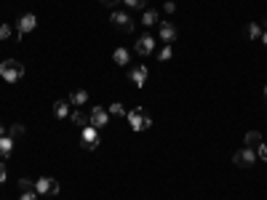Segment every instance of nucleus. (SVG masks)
<instances>
[{
    "instance_id": "6",
    "label": "nucleus",
    "mask_w": 267,
    "mask_h": 200,
    "mask_svg": "<svg viewBox=\"0 0 267 200\" xmlns=\"http://www.w3.org/2000/svg\"><path fill=\"white\" fill-rule=\"evenodd\" d=\"M134 51L139 54V56H150V54H153L155 51V38H153V35H139V38H136V43H134Z\"/></svg>"
},
{
    "instance_id": "14",
    "label": "nucleus",
    "mask_w": 267,
    "mask_h": 200,
    "mask_svg": "<svg viewBox=\"0 0 267 200\" xmlns=\"http://www.w3.org/2000/svg\"><path fill=\"white\" fill-rule=\"evenodd\" d=\"M86 102H88V91L80 88V91H72V93H69V104H75V107H83Z\"/></svg>"
},
{
    "instance_id": "26",
    "label": "nucleus",
    "mask_w": 267,
    "mask_h": 200,
    "mask_svg": "<svg viewBox=\"0 0 267 200\" xmlns=\"http://www.w3.org/2000/svg\"><path fill=\"white\" fill-rule=\"evenodd\" d=\"M6 38H11V27L8 24H0V40H6Z\"/></svg>"
},
{
    "instance_id": "30",
    "label": "nucleus",
    "mask_w": 267,
    "mask_h": 200,
    "mask_svg": "<svg viewBox=\"0 0 267 200\" xmlns=\"http://www.w3.org/2000/svg\"><path fill=\"white\" fill-rule=\"evenodd\" d=\"M163 11H166V14H174V11H177V3H166Z\"/></svg>"
},
{
    "instance_id": "12",
    "label": "nucleus",
    "mask_w": 267,
    "mask_h": 200,
    "mask_svg": "<svg viewBox=\"0 0 267 200\" xmlns=\"http://www.w3.org/2000/svg\"><path fill=\"white\" fill-rule=\"evenodd\" d=\"M14 144H16V139H11L8 134L0 136V160H6L11 152H14Z\"/></svg>"
},
{
    "instance_id": "13",
    "label": "nucleus",
    "mask_w": 267,
    "mask_h": 200,
    "mask_svg": "<svg viewBox=\"0 0 267 200\" xmlns=\"http://www.w3.org/2000/svg\"><path fill=\"white\" fill-rule=\"evenodd\" d=\"M72 112H69V99H59L54 104V117H59V120H64V117H69Z\"/></svg>"
},
{
    "instance_id": "22",
    "label": "nucleus",
    "mask_w": 267,
    "mask_h": 200,
    "mask_svg": "<svg viewBox=\"0 0 267 200\" xmlns=\"http://www.w3.org/2000/svg\"><path fill=\"white\" fill-rule=\"evenodd\" d=\"M171 56H174V48H171V45H166V48H160V54H158V62H168Z\"/></svg>"
},
{
    "instance_id": "19",
    "label": "nucleus",
    "mask_w": 267,
    "mask_h": 200,
    "mask_svg": "<svg viewBox=\"0 0 267 200\" xmlns=\"http://www.w3.org/2000/svg\"><path fill=\"white\" fill-rule=\"evenodd\" d=\"M25 134H27V128L21 126V123H11V126H8V136H11V139H21Z\"/></svg>"
},
{
    "instance_id": "28",
    "label": "nucleus",
    "mask_w": 267,
    "mask_h": 200,
    "mask_svg": "<svg viewBox=\"0 0 267 200\" xmlns=\"http://www.w3.org/2000/svg\"><path fill=\"white\" fill-rule=\"evenodd\" d=\"M257 158H262V160H267V144L262 142L259 147H257Z\"/></svg>"
},
{
    "instance_id": "11",
    "label": "nucleus",
    "mask_w": 267,
    "mask_h": 200,
    "mask_svg": "<svg viewBox=\"0 0 267 200\" xmlns=\"http://www.w3.org/2000/svg\"><path fill=\"white\" fill-rule=\"evenodd\" d=\"M147 75H150V72H147V67H144V64H136V67L129 69V78H131V83H134L136 88H142V86H144Z\"/></svg>"
},
{
    "instance_id": "15",
    "label": "nucleus",
    "mask_w": 267,
    "mask_h": 200,
    "mask_svg": "<svg viewBox=\"0 0 267 200\" xmlns=\"http://www.w3.org/2000/svg\"><path fill=\"white\" fill-rule=\"evenodd\" d=\"M262 24H257V21H249V24H246V38L249 40H259L262 38Z\"/></svg>"
},
{
    "instance_id": "23",
    "label": "nucleus",
    "mask_w": 267,
    "mask_h": 200,
    "mask_svg": "<svg viewBox=\"0 0 267 200\" xmlns=\"http://www.w3.org/2000/svg\"><path fill=\"white\" fill-rule=\"evenodd\" d=\"M19 187H21V192H30V190H35V182L32 179H19Z\"/></svg>"
},
{
    "instance_id": "4",
    "label": "nucleus",
    "mask_w": 267,
    "mask_h": 200,
    "mask_svg": "<svg viewBox=\"0 0 267 200\" xmlns=\"http://www.w3.org/2000/svg\"><path fill=\"white\" fill-rule=\"evenodd\" d=\"M257 160H259L257 158V149H251V147H240L233 155V163H235V166H240V168H251Z\"/></svg>"
},
{
    "instance_id": "31",
    "label": "nucleus",
    "mask_w": 267,
    "mask_h": 200,
    "mask_svg": "<svg viewBox=\"0 0 267 200\" xmlns=\"http://www.w3.org/2000/svg\"><path fill=\"white\" fill-rule=\"evenodd\" d=\"M6 134H8V131H6V126H3V123H0V136H6Z\"/></svg>"
},
{
    "instance_id": "8",
    "label": "nucleus",
    "mask_w": 267,
    "mask_h": 200,
    "mask_svg": "<svg viewBox=\"0 0 267 200\" xmlns=\"http://www.w3.org/2000/svg\"><path fill=\"white\" fill-rule=\"evenodd\" d=\"M35 24H38V19H35V14H21L19 21H16V40H21L27 32L35 30Z\"/></svg>"
},
{
    "instance_id": "3",
    "label": "nucleus",
    "mask_w": 267,
    "mask_h": 200,
    "mask_svg": "<svg viewBox=\"0 0 267 200\" xmlns=\"http://www.w3.org/2000/svg\"><path fill=\"white\" fill-rule=\"evenodd\" d=\"M99 128L94 126H83V131H80V147L83 149H96L99 147Z\"/></svg>"
},
{
    "instance_id": "33",
    "label": "nucleus",
    "mask_w": 267,
    "mask_h": 200,
    "mask_svg": "<svg viewBox=\"0 0 267 200\" xmlns=\"http://www.w3.org/2000/svg\"><path fill=\"white\" fill-rule=\"evenodd\" d=\"M264 102H267V86H264Z\"/></svg>"
},
{
    "instance_id": "9",
    "label": "nucleus",
    "mask_w": 267,
    "mask_h": 200,
    "mask_svg": "<svg viewBox=\"0 0 267 200\" xmlns=\"http://www.w3.org/2000/svg\"><path fill=\"white\" fill-rule=\"evenodd\" d=\"M110 21L115 27H118L120 32H134V19L126 14V11H112V16H110Z\"/></svg>"
},
{
    "instance_id": "16",
    "label": "nucleus",
    "mask_w": 267,
    "mask_h": 200,
    "mask_svg": "<svg viewBox=\"0 0 267 200\" xmlns=\"http://www.w3.org/2000/svg\"><path fill=\"white\" fill-rule=\"evenodd\" d=\"M69 123H75V126H91V120H88V112H83V110H78V112H72L69 115Z\"/></svg>"
},
{
    "instance_id": "2",
    "label": "nucleus",
    "mask_w": 267,
    "mask_h": 200,
    "mask_svg": "<svg viewBox=\"0 0 267 200\" xmlns=\"http://www.w3.org/2000/svg\"><path fill=\"white\" fill-rule=\"evenodd\" d=\"M126 120H129V126L134 128V131H147L150 126H153V117H150L142 107H134L129 110V115H126Z\"/></svg>"
},
{
    "instance_id": "21",
    "label": "nucleus",
    "mask_w": 267,
    "mask_h": 200,
    "mask_svg": "<svg viewBox=\"0 0 267 200\" xmlns=\"http://www.w3.org/2000/svg\"><path fill=\"white\" fill-rule=\"evenodd\" d=\"M155 21H160L158 11H144V16H142V24H144V27H153Z\"/></svg>"
},
{
    "instance_id": "17",
    "label": "nucleus",
    "mask_w": 267,
    "mask_h": 200,
    "mask_svg": "<svg viewBox=\"0 0 267 200\" xmlns=\"http://www.w3.org/2000/svg\"><path fill=\"white\" fill-rule=\"evenodd\" d=\"M243 144L251 147V149H257V147L262 144V134H259V131H249V134H246V139H243Z\"/></svg>"
},
{
    "instance_id": "7",
    "label": "nucleus",
    "mask_w": 267,
    "mask_h": 200,
    "mask_svg": "<svg viewBox=\"0 0 267 200\" xmlns=\"http://www.w3.org/2000/svg\"><path fill=\"white\" fill-rule=\"evenodd\" d=\"M35 192L38 195H56L59 192V182L51 179V176H40V179L35 182Z\"/></svg>"
},
{
    "instance_id": "5",
    "label": "nucleus",
    "mask_w": 267,
    "mask_h": 200,
    "mask_svg": "<svg viewBox=\"0 0 267 200\" xmlns=\"http://www.w3.org/2000/svg\"><path fill=\"white\" fill-rule=\"evenodd\" d=\"M158 38L163 40L166 45H171L174 40L179 38V30H177V24H171V21H158Z\"/></svg>"
},
{
    "instance_id": "20",
    "label": "nucleus",
    "mask_w": 267,
    "mask_h": 200,
    "mask_svg": "<svg viewBox=\"0 0 267 200\" xmlns=\"http://www.w3.org/2000/svg\"><path fill=\"white\" fill-rule=\"evenodd\" d=\"M107 112H110V115H115V117H126V115H129V110H126V107H123L120 102L110 104V107H107Z\"/></svg>"
},
{
    "instance_id": "18",
    "label": "nucleus",
    "mask_w": 267,
    "mask_h": 200,
    "mask_svg": "<svg viewBox=\"0 0 267 200\" xmlns=\"http://www.w3.org/2000/svg\"><path fill=\"white\" fill-rule=\"evenodd\" d=\"M112 59H115V64H120V67H126L131 62V54L126 51V48H115V54H112Z\"/></svg>"
},
{
    "instance_id": "24",
    "label": "nucleus",
    "mask_w": 267,
    "mask_h": 200,
    "mask_svg": "<svg viewBox=\"0 0 267 200\" xmlns=\"http://www.w3.org/2000/svg\"><path fill=\"white\" fill-rule=\"evenodd\" d=\"M123 3L129 6V8H144V6H147V0H123Z\"/></svg>"
},
{
    "instance_id": "1",
    "label": "nucleus",
    "mask_w": 267,
    "mask_h": 200,
    "mask_svg": "<svg viewBox=\"0 0 267 200\" xmlns=\"http://www.w3.org/2000/svg\"><path fill=\"white\" fill-rule=\"evenodd\" d=\"M27 67L19 62V59H6V62H0V78L6 80V83H19L21 78H25Z\"/></svg>"
},
{
    "instance_id": "25",
    "label": "nucleus",
    "mask_w": 267,
    "mask_h": 200,
    "mask_svg": "<svg viewBox=\"0 0 267 200\" xmlns=\"http://www.w3.org/2000/svg\"><path fill=\"white\" fill-rule=\"evenodd\" d=\"M19 200H38V192H35V190H30V192H21V195H19Z\"/></svg>"
},
{
    "instance_id": "29",
    "label": "nucleus",
    "mask_w": 267,
    "mask_h": 200,
    "mask_svg": "<svg viewBox=\"0 0 267 200\" xmlns=\"http://www.w3.org/2000/svg\"><path fill=\"white\" fill-rule=\"evenodd\" d=\"M99 3H102V6H107V8H115L118 3H123V0H99Z\"/></svg>"
},
{
    "instance_id": "27",
    "label": "nucleus",
    "mask_w": 267,
    "mask_h": 200,
    "mask_svg": "<svg viewBox=\"0 0 267 200\" xmlns=\"http://www.w3.org/2000/svg\"><path fill=\"white\" fill-rule=\"evenodd\" d=\"M8 179V171H6V160H0V184Z\"/></svg>"
},
{
    "instance_id": "32",
    "label": "nucleus",
    "mask_w": 267,
    "mask_h": 200,
    "mask_svg": "<svg viewBox=\"0 0 267 200\" xmlns=\"http://www.w3.org/2000/svg\"><path fill=\"white\" fill-rule=\"evenodd\" d=\"M262 43H264V45H267V30H264V32H262Z\"/></svg>"
},
{
    "instance_id": "10",
    "label": "nucleus",
    "mask_w": 267,
    "mask_h": 200,
    "mask_svg": "<svg viewBox=\"0 0 267 200\" xmlns=\"http://www.w3.org/2000/svg\"><path fill=\"white\" fill-rule=\"evenodd\" d=\"M88 120H91V126L94 128H104L110 123V112H107V107H91V112H88Z\"/></svg>"
}]
</instances>
